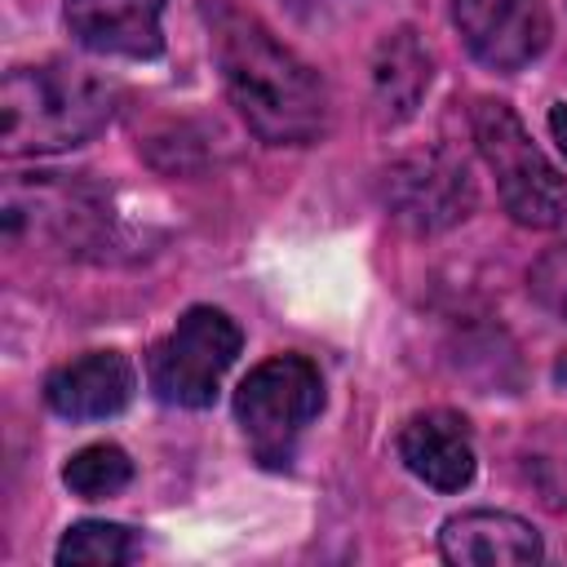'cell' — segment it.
Wrapping results in <instances>:
<instances>
[{
    "label": "cell",
    "mask_w": 567,
    "mask_h": 567,
    "mask_svg": "<svg viewBox=\"0 0 567 567\" xmlns=\"http://www.w3.org/2000/svg\"><path fill=\"white\" fill-rule=\"evenodd\" d=\"M244 337L226 310L213 306H190L173 332L151 350L146 377L159 403L173 408H208L217 399V385L226 368L235 363Z\"/></svg>",
    "instance_id": "cell-5"
},
{
    "label": "cell",
    "mask_w": 567,
    "mask_h": 567,
    "mask_svg": "<svg viewBox=\"0 0 567 567\" xmlns=\"http://www.w3.org/2000/svg\"><path fill=\"white\" fill-rule=\"evenodd\" d=\"M213 53L235 111L266 146H310L328 133L332 106L323 80L257 18H217Z\"/></svg>",
    "instance_id": "cell-1"
},
{
    "label": "cell",
    "mask_w": 567,
    "mask_h": 567,
    "mask_svg": "<svg viewBox=\"0 0 567 567\" xmlns=\"http://www.w3.org/2000/svg\"><path fill=\"white\" fill-rule=\"evenodd\" d=\"M465 49L492 71H523L549 44L545 0H452Z\"/></svg>",
    "instance_id": "cell-7"
},
{
    "label": "cell",
    "mask_w": 567,
    "mask_h": 567,
    "mask_svg": "<svg viewBox=\"0 0 567 567\" xmlns=\"http://www.w3.org/2000/svg\"><path fill=\"white\" fill-rule=\"evenodd\" d=\"M430 75H434V62H430V49L416 40V31H408V27L385 31V40L377 44V58H372L377 115L385 124L408 120L416 111L421 93L430 89Z\"/></svg>",
    "instance_id": "cell-12"
},
{
    "label": "cell",
    "mask_w": 567,
    "mask_h": 567,
    "mask_svg": "<svg viewBox=\"0 0 567 567\" xmlns=\"http://www.w3.org/2000/svg\"><path fill=\"white\" fill-rule=\"evenodd\" d=\"M133 478V461L124 447L115 443H89L80 447L66 465H62V483L80 496V501H106L115 492H124Z\"/></svg>",
    "instance_id": "cell-13"
},
{
    "label": "cell",
    "mask_w": 567,
    "mask_h": 567,
    "mask_svg": "<svg viewBox=\"0 0 567 567\" xmlns=\"http://www.w3.org/2000/svg\"><path fill=\"white\" fill-rule=\"evenodd\" d=\"M399 461L434 492H461L474 478V443L465 416L447 408L416 412L399 430Z\"/></svg>",
    "instance_id": "cell-10"
},
{
    "label": "cell",
    "mask_w": 567,
    "mask_h": 567,
    "mask_svg": "<svg viewBox=\"0 0 567 567\" xmlns=\"http://www.w3.org/2000/svg\"><path fill=\"white\" fill-rule=\"evenodd\" d=\"M159 13L164 0H66V31L89 53L155 58L164 49Z\"/></svg>",
    "instance_id": "cell-11"
},
{
    "label": "cell",
    "mask_w": 567,
    "mask_h": 567,
    "mask_svg": "<svg viewBox=\"0 0 567 567\" xmlns=\"http://www.w3.org/2000/svg\"><path fill=\"white\" fill-rule=\"evenodd\" d=\"M549 133H554L558 151L567 155V102H554V106H549Z\"/></svg>",
    "instance_id": "cell-16"
},
{
    "label": "cell",
    "mask_w": 567,
    "mask_h": 567,
    "mask_svg": "<svg viewBox=\"0 0 567 567\" xmlns=\"http://www.w3.org/2000/svg\"><path fill=\"white\" fill-rule=\"evenodd\" d=\"M474 142L496 173V190L505 213L518 226L554 230L567 226V177L540 155V146L527 137L523 120L492 97L474 102Z\"/></svg>",
    "instance_id": "cell-3"
},
{
    "label": "cell",
    "mask_w": 567,
    "mask_h": 567,
    "mask_svg": "<svg viewBox=\"0 0 567 567\" xmlns=\"http://www.w3.org/2000/svg\"><path fill=\"white\" fill-rule=\"evenodd\" d=\"M115 115V89L66 62L13 66L0 89V151L18 155H53L97 137Z\"/></svg>",
    "instance_id": "cell-2"
},
{
    "label": "cell",
    "mask_w": 567,
    "mask_h": 567,
    "mask_svg": "<svg viewBox=\"0 0 567 567\" xmlns=\"http://www.w3.org/2000/svg\"><path fill=\"white\" fill-rule=\"evenodd\" d=\"M527 284H532V297H536L549 315L567 319V239L540 252V261L532 266Z\"/></svg>",
    "instance_id": "cell-15"
},
{
    "label": "cell",
    "mask_w": 567,
    "mask_h": 567,
    "mask_svg": "<svg viewBox=\"0 0 567 567\" xmlns=\"http://www.w3.org/2000/svg\"><path fill=\"white\" fill-rule=\"evenodd\" d=\"M133 385V363L120 350H89L49 372L44 403L66 421H106L128 408Z\"/></svg>",
    "instance_id": "cell-8"
},
{
    "label": "cell",
    "mask_w": 567,
    "mask_h": 567,
    "mask_svg": "<svg viewBox=\"0 0 567 567\" xmlns=\"http://www.w3.org/2000/svg\"><path fill=\"white\" fill-rule=\"evenodd\" d=\"M323 381L306 354H275L257 363L235 390V421L252 456L270 470L292 461L297 434L319 416Z\"/></svg>",
    "instance_id": "cell-4"
},
{
    "label": "cell",
    "mask_w": 567,
    "mask_h": 567,
    "mask_svg": "<svg viewBox=\"0 0 567 567\" xmlns=\"http://www.w3.org/2000/svg\"><path fill=\"white\" fill-rule=\"evenodd\" d=\"M137 554V536L124 523H75L58 540V563L62 567H120Z\"/></svg>",
    "instance_id": "cell-14"
},
{
    "label": "cell",
    "mask_w": 567,
    "mask_h": 567,
    "mask_svg": "<svg viewBox=\"0 0 567 567\" xmlns=\"http://www.w3.org/2000/svg\"><path fill=\"white\" fill-rule=\"evenodd\" d=\"M439 554L456 567H523L540 558V536L505 509H465L439 527Z\"/></svg>",
    "instance_id": "cell-9"
},
{
    "label": "cell",
    "mask_w": 567,
    "mask_h": 567,
    "mask_svg": "<svg viewBox=\"0 0 567 567\" xmlns=\"http://www.w3.org/2000/svg\"><path fill=\"white\" fill-rule=\"evenodd\" d=\"M385 208L412 230H443L470 217L474 182L461 159L443 151H421L385 168Z\"/></svg>",
    "instance_id": "cell-6"
}]
</instances>
